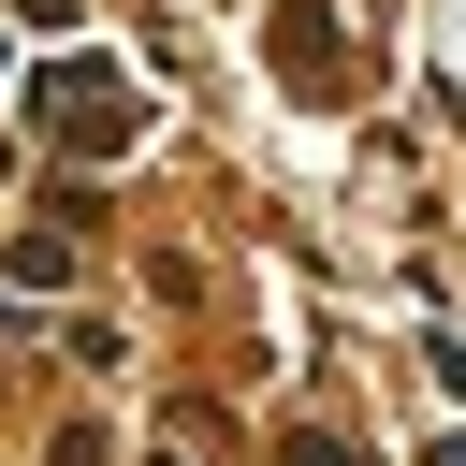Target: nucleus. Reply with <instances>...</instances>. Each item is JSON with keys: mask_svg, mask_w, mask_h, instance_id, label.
<instances>
[{"mask_svg": "<svg viewBox=\"0 0 466 466\" xmlns=\"http://www.w3.org/2000/svg\"><path fill=\"white\" fill-rule=\"evenodd\" d=\"M44 131L87 146V160H116V146H131V102H116L102 73H73V87H44Z\"/></svg>", "mask_w": 466, "mask_h": 466, "instance_id": "f257e3e1", "label": "nucleus"}]
</instances>
